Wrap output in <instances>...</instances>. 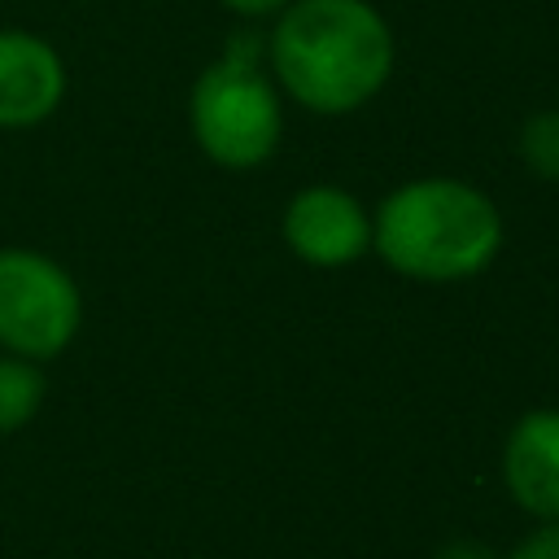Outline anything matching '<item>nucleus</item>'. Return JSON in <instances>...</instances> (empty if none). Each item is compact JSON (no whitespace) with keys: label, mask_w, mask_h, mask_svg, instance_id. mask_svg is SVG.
Returning a JSON list of instances; mask_svg holds the SVG:
<instances>
[{"label":"nucleus","mask_w":559,"mask_h":559,"mask_svg":"<svg viewBox=\"0 0 559 559\" xmlns=\"http://www.w3.org/2000/svg\"><path fill=\"white\" fill-rule=\"evenodd\" d=\"M393 61V26L371 0H293L266 35L275 87L319 118H345L371 105Z\"/></svg>","instance_id":"obj_1"},{"label":"nucleus","mask_w":559,"mask_h":559,"mask_svg":"<svg viewBox=\"0 0 559 559\" xmlns=\"http://www.w3.org/2000/svg\"><path fill=\"white\" fill-rule=\"evenodd\" d=\"M507 223L493 197L454 175L397 183L371 210V253L415 284H463L493 266Z\"/></svg>","instance_id":"obj_2"},{"label":"nucleus","mask_w":559,"mask_h":559,"mask_svg":"<svg viewBox=\"0 0 559 559\" xmlns=\"http://www.w3.org/2000/svg\"><path fill=\"white\" fill-rule=\"evenodd\" d=\"M262 35H236L188 92L192 140L223 170H253L284 140V92L262 70Z\"/></svg>","instance_id":"obj_3"},{"label":"nucleus","mask_w":559,"mask_h":559,"mask_svg":"<svg viewBox=\"0 0 559 559\" xmlns=\"http://www.w3.org/2000/svg\"><path fill=\"white\" fill-rule=\"evenodd\" d=\"M83 328L79 280L48 253L0 245V354L61 358Z\"/></svg>","instance_id":"obj_4"},{"label":"nucleus","mask_w":559,"mask_h":559,"mask_svg":"<svg viewBox=\"0 0 559 559\" xmlns=\"http://www.w3.org/2000/svg\"><path fill=\"white\" fill-rule=\"evenodd\" d=\"M280 236L306 266L336 271L371 253V210L341 183H310L288 197Z\"/></svg>","instance_id":"obj_5"},{"label":"nucleus","mask_w":559,"mask_h":559,"mask_svg":"<svg viewBox=\"0 0 559 559\" xmlns=\"http://www.w3.org/2000/svg\"><path fill=\"white\" fill-rule=\"evenodd\" d=\"M61 52L22 26H0V131H26L48 122L66 100Z\"/></svg>","instance_id":"obj_6"},{"label":"nucleus","mask_w":559,"mask_h":559,"mask_svg":"<svg viewBox=\"0 0 559 559\" xmlns=\"http://www.w3.org/2000/svg\"><path fill=\"white\" fill-rule=\"evenodd\" d=\"M502 485L533 520H559V406L524 411L502 441Z\"/></svg>","instance_id":"obj_7"},{"label":"nucleus","mask_w":559,"mask_h":559,"mask_svg":"<svg viewBox=\"0 0 559 559\" xmlns=\"http://www.w3.org/2000/svg\"><path fill=\"white\" fill-rule=\"evenodd\" d=\"M44 397H48L44 362L17 358V354H0V437L22 432L39 415Z\"/></svg>","instance_id":"obj_8"},{"label":"nucleus","mask_w":559,"mask_h":559,"mask_svg":"<svg viewBox=\"0 0 559 559\" xmlns=\"http://www.w3.org/2000/svg\"><path fill=\"white\" fill-rule=\"evenodd\" d=\"M515 153L533 179L559 183V109H533L520 122Z\"/></svg>","instance_id":"obj_9"},{"label":"nucleus","mask_w":559,"mask_h":559,"mask_svg":"<svg viewBox=\"0 0 559 559\" xmlns=\"http://www.w3.org/2000/svg\"><path fill=\"white\" fill-rule=\"evenodd\" d=\"M502 559H559V520H537Z\"/></svg>","instance_id":"obj_10"},{"label":"nucleus","mask_w":559,"mask_h":559,"mask_svg":"<svg viewBox=\"0 0 559 559\" xmlns=\"http://www.w3.org/2000/svg\"><path fill=\"white\" fill-rule=\"evenodd\" d=\"M432 559H502V555L480 537H450Z\"/></svg>","instance_id":"obj_11"},{"label":"nucleus","mask_w":559,"mask_h":559,"mask_svg":"<svg viewBox=\"0 0 559 559\" xmlns=\"http://www.w3.org/2000/svg\"><path fill=\"white\" fill-rule=\"evenodd\" d=\"M227 13L236 17H249V22H262V17H280L293 0H218Z\"/></svg>","instance_id":"obj_12"}]
</instances>
